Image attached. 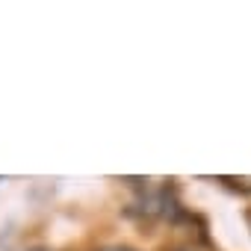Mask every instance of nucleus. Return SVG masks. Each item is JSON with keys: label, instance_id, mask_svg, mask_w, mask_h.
I'll list each match as a JSON object with an SVG mask.
<instances>
[{"label": "nucleus", "instance_id": "f257e3e1", "mask_svg": "<svg viewBox=\"0 0 251 251\" xmlns=\"http://www.w3.org/2000/svg\"><path fill=\"white\" fill-rule=\"evenodd\" d=\"M172 251H213V248H207V245H201V242H186V245H177V248H172Z\"/></svg>", "mask_w": 251, "mask_h": 251}, {"label": "nucleus", "instance_id": "f03ea898", "mask_svg": "<svg viewBox=\"0 0 251 251\" xmlns=\"http://www.w3.org/2000/svg\"><path fill=\"white\" fill-rule=\"evenodd\" d=\"M109 251H124V248H109Z\"/></svg>", "mask_w": 251, "mask_h": 251}]
</instances>
